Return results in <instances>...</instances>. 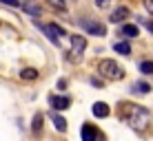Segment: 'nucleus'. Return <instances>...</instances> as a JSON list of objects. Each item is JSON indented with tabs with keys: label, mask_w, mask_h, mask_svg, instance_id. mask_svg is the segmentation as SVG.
<instances>
[{
	"label": "nucleus",
	"mask_w": 153,
	"mask_h": 141,
	"mask_svg": "<svg viewBox=\"0 0 153 141\" xmlns=\"http://www.w3.org/2000/svg\"><path fill=\"white\" fill-rule=\"evenodd\" d=\"M58 88H60V91H65V88H67V80H60V82H58Z\"/></svg>",
	"instance_id": "20"
},
{
	"label": "nucleus",
	"mask_w": 153,
	"mask_h": 141,
	"mask_svg": "<svg viewBox=\"0 0 153 141\" xmlns=\"http://www.w3.org/2000/svg\"><path fill=\"white\" fill-rule=\"evenodd\" d=\"M47 2H49L53 9H58V11H65V9H67V2H65V0H47Z\"/></svg>",
	"instance_id": "16"
},
{
	"label": "nucleus",
	"mask_w": 153,
	"mask_h": 141,
	"mask_svg": "<svg viewBox=\"0 0 153 141\" xmlns=\"http://www.w3.org/2000/svg\"><path fill=\"white\" fill-rule=\"evenodd\" d=\"M98 69H100V75L107 77V80L115 82V80H122V77H124V71L120 69V64L115 60H102Z\"/></svg>",
	"instance_id": "2"
},
{
	"label": "nucleus",
	"mask_w": 153,
	"mask_h": 141,
	"mask_svg": "<svg viewBox=\"0 0 153 141\" xmlns=\"http://www.w3.org/2000/svg\"><path fill=\"white\" fill-rule=\"evenodd\" d=\"M102 134L98 132V128L93 123H84L82 126V141H100Z\"/></svg>",
	"instance_id": "4"
},
{
	"label": "nucleus",
	"mask_w": 153,
	"mask_h": 141,
	"mask_svg": "<svg viewBox=\"0 0 153 141\" xmlns=\"http://www.w3.org/2000/svg\"><path fill=\"white\" fill-rule=\"evenodd\" d=\"M124 106V119L129 121L131 128L135 130H142L151 123V113L142 106H133V104H122Z\"/></svg>",
	"instance_id": "1"
},
{
	"label": "nucleus",
	"mask_w": 153,
	"mask_h": 141,
	"mask_svg": "<svg viewBox=\"0 0 153 141\" xmlns=\"http://www.w3.org/2000/svg\"><path fill=\"white\" fill-rule=\"evenodd\" d=\"M140 73H144V75H153V62L151 60L142 62V64H140Z\"/></svg>",
	"instance_id": "15"
},
{
	"label": "nucleus",
	"mask_w": 153,
	"mask_h": 141,
	"mask_svg": "<svg viewBox=\"0 0 153 141\" xmlns=\"http://www.w3.org/2000/svg\"><path fill=\"white\" fill-rule=\"evenodd\" d=\"M109 113H111V110H109V106L104 102H96V104H93V115H96V117H100V119L109 117Z\"/></svg>",
	"instance_id": "8"
},
{
	"label": "nucleus",
	"mask_w": 153,
	"mask_h": 141,
	"mask_svg": "<svg viewBox=\"0 0 153 141\" xmlns=\"http://www.w3.org/2000/svg\"><path fill=\"white\" fill-rule=\"evenodd\" d=\"M146 29H149L151 33H153V22H146Z\"/></svg>",
	"instance_id": "22"
},
{
	"label": "nucleus",
	"mask_w": 153,
	"mask_h": 141,
	"mask_svg": "<svg viewBox=\"0 0 153 141\" xmlns=\"http://www.w3.org/2000/svg\"><path fill=\"white\" fill-rule=\"evenodd\" d=\"M129 15H131V11H129V9H126V7H118V9H115V11L111 13V18H109V20L118 24V22H122V20H126V18H129Z\"/></svg>",
	"instance_id": "7"
},
{
	"label": "nucleus",
	"mask_w": 153,
	"mask_h": 141,
	"mask_svg": "<svg viewBox=\"0 0 153 141\" xmlns=\"http://www.w3.org/2000/svg\"><path fill=\"white\" fill-rule=\"evenodd\" d=\"M49 104L56 108V110H67L71 106V99L69 97H62V95H51L49 97Z\"/></svg>",
	"instance_id": "6"
},
{
	"label": "nucleus",
	"mask_w": 153,
	"mask_h": 141,
	"mask_svg": "<svg viewBox=\"0 0 153 141\" xmlns=\"http://www.w3.org/2000/svg\"><path fill=\"white\" fill-rule=\"evenodd\" d=\"M96 4H98V7H104V4H107V0H96Z\"/></svg>",
	"instance_id": "21"
},
{
	"label": "nucleus",
	"mask_w": 153,
	"mask_h": 141,
	"mask_svg": "<svg viewBox=\"0 0 153 141\" xmlns=\"http://www.w3.org/2000/svg\"><path fill=\"white\" fill-rule=\"evenodd\" d=\"M31 130H33L36 134H40V130H42V113H36L33 123H31Z\"/></svg>",
	"instance_id": "12"
},
{
	"label": "nucleus",
	"mask_w": 153,
	"mask_h": 141,
	"mask_svg": "<svg viewBox=\"0 0 153 141\" xmlns=\"http://www.w3.org/2000/svg\"><path fill=\"white\" fill-rule=\"evenodd\" d=\"M25 11H27L29 15H40V13H42V11H40V7H36V4H31V2H29V4H25Z\"/></svg>",
	"instance_id": "17"
},
{
	"label": "nucleus",
	"mask_w": 153,
	"mask_h": 141,
	"mask_svg": "<svg viewBox=\"0 0 153 141\" xmlns=\"http://www.w3.org/2000/svg\"><path fill=\"white\" fill-rule=\"evenodd\" d=\"M122 35H124V38H138L140 29L135 27V24H124V27H122Z\"/></svg>",
	"instance_id": "9"
},
{
	"label": "nucleus",
	"mask_w": 153,
	"mask_h": 141,
	"mask_svg": "<svg viewBox=\"0 0 153 141\" xmlns=\"http://www.w3.org/2000/svg\"><path fill=\"white\" fill-rule=\"evenodd\" d=\"M144 7H146V11L153 15V0H144Z\"/></svg>",
	"instance_id": "19"
},
{
	"label": "nucleus",
	"mask_w": 153,
	"mask_h": 141,
	"mask_svg": "<svg viewBox=\"0 0 153 141\" xmlns=\"http://www.w3.org/2000/svg\"><path fill=\"white\" fill-rule=\"evenodd\" d=\"M80 27L87 31L89 35H107V27H104L102 22H98V20H93V18H82Z\"/></svg>",
	"instance_id": "3"
},
{
	"label": "nucleus",
	"mask_w": 153,
	"mask_h": 141,
	"mask_svg": "<svg viewBox=\"0 0 153 141\" xmlns=\"http://www.w3.org/2000/svg\"><path fill=\"white\" fill-rule=\"evenodd\" d=\"M53 123H56V130H58V132H65V130H67V121L60 117V115H53Z\"/></svg>",
	"instance_id": "13"
},
{
	"label": "nucleus",
	"mask_w": 153,
	"mask_h": 141,
	"mask_svg": "<svg viewBox=\"0 0 153 141\" xmlns=\"http://www.w3.org/2000/svg\"><path fill=\"white\" fill-rule=\"evenodd\" d=\"M115 51H118V53H122V55H129L131 53V46H129V42H118L113 46Z\"/></svg>",
	"instance_id": "14"
},
{
	"label": "nucleus",
	"mask_w": 153,
	"mask_h": 141,
	"mask_svg": "<svg viewBox=\"0 0 153 141\" xmlns=\"http://www.w3.org/2000/svg\"><path fill=\"white\" fill-rule=\"evenodd\" d=\"M20 77H22L25 82H31V80L38 77V71H36V69H22V71H20Z\"/></svg>",
	"instance_id": "11"
},
{
	"label": "nucleus",
	"mask_w": 153,
	"mask_h": 141,
	"mask_svg": "<svg viewBox=\"0 0 153 141\" xmlns=\"http://www.w3.org/2000/svg\"><path fill=\"white\" fill-rule=\"evenodd\" d=\"M71 49H73L71 53H76V60H78V55L87 49V38L84 35H71Z\"/></svg>",
	"instance_id": "5"
},
{
	"label": "nucleus",
	"mask_w": 153,
	"mask_h": 141,
	"mask_svg": "<svg viewBox=\"0 0 153 141\" xmlns=\"http://www.w3.org/2000/svg\"><path fill=\"white\" fill-rule=\"evenodd\" d=\"M0 2H2V4H7V7H16V9H18V7H22V2H20V0H0Z\"/></svg>",
	"instance_id": "18"
},
{
	"label": "nucleus",
	"mask_w": 153,
	"mask_h": 141,
	"mask_svg": "<svg viewBox=\"0 0 153 141\" xmlns=\"http://www.w3.org/2000/svg\"><path fill=\"white\" fill-rule=\"evenodd\" d=\"M131 91H133L135 95H146V93H151V86L146 84V82H135Z\"/></svg>",
	"instance_id": "10"
}]
</instances>
